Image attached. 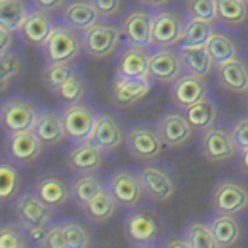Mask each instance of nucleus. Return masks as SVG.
<instances>
[{
  "label": "nucleus",
  "instance_id": "nucleus-1",
  "mask_svg": "<svg viewBox=\"0 0 248 248\" xmlns=\"http://www.w3.org/2000/svg\"><path fill=\"white\" fill-rule=\"evenodd\" d=\"M45 110L43 104L31 95H12L0 107V123L7 135L29 131L34 128L39 114Z\"/></svg>",
  "mask_w": 248,
  "mask_h": 248
},
{
  "label": "nucleus",
  "instance_id": "nucleus-2",
  "mask_svg": "<svg viewBox=\"0 0 248 248\" xmlns=\"http://www.w3.org/2000/svg\"><path fill=\"white\" fill-rule=\"evenodd\" d=\"M107 189L124 209H136L143 204L145 197H148L140 169L133 167H119L114 170L107 179Z\"/></svg>",
  "mask_w": 248,
  "mask_h": 248
},
{
  "label": "nucleus",
  "instance_id": "nucleus-3",
  "mask_svg": "<svg viewBox=\"0 0 248 248\" xmlns=\"http://www.w3.org/2000/svg\"><path fill=\"white\" fill-rule=\"evenodd\" d=\"M41 51L46 63H73L83 51L82 32L66 24H56Z\"/></svg>",
  "mask_w": 248,
  "mask_h": 248
},
{
  "label": "nucleus",
  "instance_id": "nucleus-4",
  "mask_svg": "<svg viewBox=\"0 0 248 248\" xmlns=\"http://www.w3.org/2000/svg\"><path fill=\"white\" fill-rule=\"evenodd\" d=\"M140 173L146 196L155 202H169L179 190V180L173 170L165 163L150 160L140 167Z\"/></svg>",
  "mask_w": 248,
  "mask_h": 248
},
{
  "label": "nucleus",
  "instance_id": "nucleus-5",
  "mask_svg": "<svg viewBox=\"0 0 248 248\" xmlns=\"http://www.w3.org/2000/svg\"><path fill=\"white\" fill-rule=\"evenodd\" d=\"M124 145L133 158L150 162V160H156L162 156L165 143L160 136L156 124L138 123L129 129H126Z\"/></svg>",
  "mask_w": 248,
  "mask_h": 248
},
{
  "label": "nucleus",
  "instance_id": "nucleus-6",
  "mask_svg": "<svg viewBox=\"0 0 248 248\" xmlns=\"http://www.w3.org/2000/svg\"><path fill=\"white\" fill-rule=\"evenodd\" d=\"M123 31L121 26L109 22V19H100L97 24L82 32L83 51L90 58L104 60L110 56L123 41Z\"/></svg>",
  "mask_w": 248,
  "mask_h": 248
},
{
  "label": "nucleus",
  "instance_id": "nucleus-7",
  "mask_svg": "<svg viewBox=\"0 0 248 248\" xmlns=\"http://www.w3.org/2000/svg\"><path fill=\"white\" fill-rule=\"evenodd\" d=\"M123 231L133 247H153L162 236V223L153 211L135 209L124 219Z\"/></svg>",
  "mask_w": 248,
  "mask_h": 248
},
{
  "label": "nucleus",
  "instance_id": "nucleus-8",
  "mask_svg": "<svg viewBox=\"0 0 248 248\" xmlns=\"http://www.w3.org/2000/svg\"><path fill=\"white\" fill-rule=\"evenodd\" d=\"M99 116L100 112L97 110V107L90 102L80 100V102L65 106L62 110V117L66 129V138L75 145L89 141Z\"/></svg>",
  "mask_w": 248,
  "mask_h": 248
},
{
  "label": "nucleus",
  "instance_id": "nucleus-9",
  "mask_svg": "<svg viewBox=\"0 0 248 248\" xmlns=\"http://www.w3.org/2000/svg\"><path fill=\"white\" fill-rule=\"evenodd\" d=\"M184 24H186V17L182 16V12L173 7H162L153 12L150 51L179 45Z\"/></svg>",
  "mask_w": 248,
  "mask_h": 248
},
{
  "label": "nucleus",
  "instance_id": "nucleus-10",
  "mask_svg": "<svg viewBox=\"0 0 248 248\" xmlns=\"http://www.w3.org/2000/svg\"><path fill=\"white\" fill-rule=\"evenodd\" d=\"M201 152L206 160L219 163L238 156L240 148L234 141L231 128L224 124H214L201 133Z\"/></svg>",
  "mask_w": 248,
  "mask_h": 248
},
{
  "label": "nucleus",
  "instance_id": "nucleus-11",
  "mask_svg": "<svg viewBox=\"0 0 248 248\" xmlns=\"http://www.w3.org/2000/svg\"><path fill=\"white\" fill-rule=\"evenodd\" d=\"M214 213L241 214L248 209V186L238 179H221L211 192Z\"/></svg>",
  "mask_w": 248,
  "mask_h": 248
},
{
  "label": "nucleus",
  "instance_id": "nucleus-12",
  "mask_svg": "<svg viewBox=\"0 0 248 248\" xmlns=\"http://www.w3.org/2000/svg\"><path fill=\"white\" fill-rule=\"evenodd\" d=\"M156 126H158L160 136H162L165 146L173 150L184 148L192 140L194 131H196L187 119L186 110L179 109V107L165 110L156 121Z\"/></svg>",
  "mask_w": 248,
  "mask_h": 248
},
{
  "label": "nucleus",
  "instance_id": "nucleus-13",
  "mask_svg": "<svg viewBox=\"0 0 248 248\" xmlns=\"http://www.w3.org/2000/svg\"><path fill=\"white\" fill-rule=\"evenodd\" d=\"M152 90L150 77H119L116 75L109 90V99L119 109H128L143 100Z\"/></svg>",
  "mask_w": 248,
  "mask_h": 248
},
{
  "label": "nucleus",
  "instance_id": "nucleus-14",
  "mask_svg": "<svg viewBox=\"0 0 248 248\" xmlns=\"http://www.w3.org/2000/svg\"><path fill=\"white\" fill-rule=\"evenodd\" d=\"M184 73L182 56L177 46L170 48H158L150 51L148 60V75L158 83L170 85L175 78Z\"/></svg>",
  "mask_w": 248,
  "mask_h": 248
},
{
  "label": "nucleus",
  "instance_id": "nucleus-15",
  "mask_svg": "<svg viewBox=\"0 0 248 248\" xmlns=\"http://www.w3.org/2000/svg\"><path fill=\"white\" fill-rule=\"evenodd\" d=\"M170 99L173 106L182 110H187L194 104L201 102L207 97V83L206 77L194 75V73L184 72L179 78L170 83Z\"/></svg>",
  "mask_w": 248,
  "mask_h": 248
},
{
  "label": "nucleus",
  "instance_id": "nucleus-16",
  "mask_svg": "<svg viewBox=\"0 0 248 248\" xmlns=\"http://www.w3.org/2000/svg\"><path fill=\"white\" fill-rule=\"evenodd\" d=\"M152 24H153V12L148 7H136L124 16L121 22L124 43L135 45L140 48L150 49L152 41Z\"/></svg>",
  "mask_w": 248,
  "mask_h": 248
},
{
  "label": "nucleus",
  "instance_id": "nucleus-17",
  "mask_svg": "<svg viewBox=\"0 0 248 248\" xmlns=\"http://www.w3.org/2000/svg\"><path fill=\"white\" fill-rule=\"evenodd\" d=\"M14 211L17 219L24 226H34V224H49L53 221L55 207L46 204L38 196L34 189L24 190L14 199Z\"/></svg>",
  "mask_w": 248,
  "mask_h": 248
},
{
  "label": "nucleus",
  "instance_id": "nucleus-18",
  "mask_svg": "<svg viewBox=\"0 0 248 248\" xmlns=\"http://www.w3.org/2000/svg\"><path fill=\"white\" fill-rule=\"evenodd\" d=\"M45 145L32 129L21 133H11L5 140V153L12 162L19 165H29L41 156Z\"/></svg>",
  "mask_w": 248,
  "mask_h": 248
},
{
  "label": "nucleus",
  "instance_id": "nucleus-19",
  "mask_svg": "<svg viewBox=\"0 0 248 248\" xmlns=\"http://www.w3.org/2000/svg\"><path fill=\"white\" fill-rule=\"evenodd\" d=\"M55 26L56 24L51 12H46L39 7H34L29 11L28 17H26L24 24L17 31V34L21 36V39L26 45L34 46V48H41L48 41Z\"/></svg>",
  "mask_w": 248,
  "mask_h": 248
},
{
  "label": "nucleus",
  "instance_id": "nucleus-20",
  "mask_svg": "<svg viewBox=\"0 0 248 248\" xmlns=\"http://www.w3.org/2000/svg\"><path fill=\"white\" fill-rule=\"evenodd\" d=\"M90 140L106 153H110L123 146V143L126 141V129L116 114L100 112Z\"/></svg>",
  "mask_w": 248,
  "mask_h": 248
},
{
  "label": "nucleus",
  "instance_id": "nucleus-21",
  "mask_svg": "<svg viewBox=\"0 0 248 248\" xmlns=\"http://www.w3.org/2000/svg\"><path fill=\"white\" fill-rule=\"evenodd\" d=\"M32 189L38 192V196L49 204L51 207H62L72 199V190H70V184L66 179L56 170H48V172L41 173L38 180L34 182Z\"/></svg>",
  "mask_w": 248,
  "mask_h": 248
},
{
  "label": "nucleus",
  "instance_id": "nucleus-22",
  "mask_svg": "<svg viewBox=\"0 0 248 248\" xmlns=\"http://www.w3.org/2000/svg\"><path fill=\"white\" fill-rule=\"evenodd\" d=\"M217 83L224 90L236 95H245L248 90V63L240 55L216 65Z\"/></svg>",
  "mask_w": 248,
  "mask_h": 248
},
{
  "label": "nucleus",
  "instance_id": "nucleus-23",
  "mask_svg": "<svg viewBox=\"0 0 248 248\" xmlns=\"http://www.w3.org/2000/svg\"><path fill=\"white\" fill-rule=\"evenodd\" d=\"M100 19L92 0H68L62 9V22L78 32H85Z\"/></svg>",
  "mask_w": 248,
  "mask_h": 248
},
{
  "label": "nucleus",
  "instance_id": "nucleus-24",
  "mask_svg": "<svg viewBox=\"0 0 248 248\" xmlns=\"http://www.w3.org/2000/svg\"><path fill=\"white\" fill-rule=\"evenodd\" d=\"M104 156L106 152L100 148L99 145L89 140V141L77 143L66 155V163L68 169L75 173L82 172H92V170H99L104 163Z\"/></svg>",
  "mask_w": 248,
  "mask_h": 248
},
{
  "label": "nucleus",
  "instance_id": "nucleus-25",
  "mask_svg": "<svg viewBox=\"0 0 248 248\" xmlns=\"http://www.w3.org/2000/svg\"><path fill=\"white\" fill-rule=\"evenodd\" d=\"M32 131L36 133L45 146H56L66 138V129L63 124L62 112L53 109H45L39 114Z\"/></svg>",
  "mask_w": 248,
  "mask_h": 248
},
{
  "label": "nucleus",
  "instance_id": "nucleus-26",
  "mask_svg": "<svg viewBox=\"0 0 248 248\" xmlns=\"http://www.w3.org/2000/svg\"><path fill=\"white\" fill-rule=\"evenodd\" d=\"M150 49L128 45L123 48L117 58V73L119 77H150L148 75Z\"/></svg>",
  "mask_w": 248,
  "mask_h": 248
},
{
  "label": "nucleus",
  "instance_id": "nucleus-27",
  "mask_svg": "<svg viewBox=\"0 0 248 248\" xmlns=\"http://www.w3.org/2000/svg\"><path fill=\"white\" fill-rule=\"evenodd\" d=\"M107 187V182L97 173V170L92 172L77 173L73 180L70 182V190H72V201L77 206L83 207L93 196Z\"/></svg>",
  "mask_w": 248,
  "mask_h": 248
},
{
  "label": "nucleus",
  "instance_id": "nucleus-28",
  "mask_svg": "<svg viewBox=\"0 0 248 248\" xmlns=\"http://www.w3.org/2000/svg\"><path fill=\"white\" fill-rule=\"evenodd\" d=\"M207 223L213 230L219 248L234 247L241 240V226L236 219V214L214 213V216Z\"/></svg>",
  "mask_w": 248,
  "mask_h": 248
},
{
  "label": "nucleus",
  "instance_id": "nucleus-29",
  "mask_svg": "<svg viewBox=\"0 0 248 248\" xmlns=\"http://www.w3.org/2000/svg\"><path fill=\"white\" fill-rule=\"evenodd\" d=\"M179 51L182 56L184 72L194 73L199 77H209L216 66V62L207 51L206 46H180Z\"/></svg>",
  "mask_w": 248,
  "mask_h": 248
},
{
  "label": "nucleus",
  "instance_id": "nucleus-30",
  "mask_svg": "<svg viewBox=\"0 0 248 248\" xmlns=\"http://www.w3.org/2000/svg\"><path fill=\"white\" fill-rule=\"evenodd\" d=\"M117 206H119L117 201L114 199V196L106 187V189L100 190L97 196H93L82 209H83V214H85L87 219H90L95 224H100V223L109 221L110 217L116 214Z\"/></svg>",
  "mask_w": 248,
  "mask_h": 248
},
{
  "label": "nucleus",
  "instance_id": "nucleus-31",
  "mask_svg": "<svg viewBox=\"0 0 248 248\" xmlns=\"http://www.w3.org/2000/svg\"><path fill=\"white\" fill-rule=\"evenodd\" d=\"M22 186V173L17 163L11 158H4L0 163V201L9 202L19 196Z\"/></svg>",
  "mask_w": 248,
  "mask_h": 248
},
{
  "label": "nucleus",
  "instance_id": "nucleus-32",
  "mask_svg": "<svg viewBox=\"0 0 248 248\" xmlns=\"http://www.w3.org/2000/svg\"><path fill=\"white\" fill-rule=\"evenodd\" d=\"M206 48L211 53V56L214 58L216 65L240 55V48H238L236 39L230 32L219 31V29H214L211 32L209 39L206 43Z\"/></svg>",
  "mask_w": 248,
  "mask_h": 248
},
{
  "label": "nucleus",
  "instance_id": "nucleus-33",
  "mask_svg": "<svg viewBox=\"0 0 248 248\" xmlns=\"http://www.w3.org/2000/svg\"><path fill=\"white\" fill-rule=\"evenodd\" d=\"M186 114H187L189 123L192 124V128L196 129V131L202 133L204 129L211 128V126L216 124L217 117H219V109H217L214 100L206 97V99H202L201 102L189 107V109L186 110Z\"/></svg>",
  "mask_w": 248,
  "mask_h": 248
},
{
  "label": "nucleus",
  "instance_id": "nucleus-34",
  "mask_svg": "<svg viewBox=\"0 0 248 248\" xmlns=\"http://www.w3.org/2000/svg\"><path fill=\"white\" fill-rule=\"evenodd\" d=\"M28 0H0V26L17 32L29 14Z\"/></svg>",
  "mask_w": 248,
  "mask_h": 248
},
{
  "label": "nucleus",
  "instance_id": "nucleus-35",
  "mask_svg": "<svg viewBox=\"0 0 248 248\" xmlns=\"http://www.w3.org/2000/svg\"><path fill=\"white\" fill-rule=\"evenodd\" d=\"M213 31L214 24H211V22L196 17H186V24H184L182 34H180L177 46L179 48L180 46H206Z\"/></svg>",
  "mask_w": 248,
  "mask_h": 248
},
{
  "label": "nucleus",
  "instance_id": "nucleus-36",
  "mask_svg": "<svg viewBox=\"0 0 248 248\" xmlns=\"http://www.w3.org/2000/svg\"><path fill=\"white\" fill-rule=\"evenodd\" d=\"M217 22L230 28L245 24L248 17L247 0H216Z\"/></svg>",
  "mask_w": 248,
  "mask_h": 248
},
{
  "label": "nucleus",
  "instance_id": "nucleus-37",
  "mask_svg": "<svg viewBox=\"0 0 248 248\" xmlns=\"http://www.w3.org/2000/svg\"><path fill=\"white\" fill-rule=\"evenodd\" d=\"M56 97L60 99V102H63L65 106L68 104H75L83 100V97L87 95V80L78 70L70 75V78L56 90Z\"/></svg>",
  "mask_w": 248,
  "mask_h": 248
},
{
  "label": "nucleus",
  "instance_id": "nucleus-38",
  "mask_svg": "<svg viewBox=\"0 0 248 248\" xmlns=\"http://www.w3.org/2000/svg\"><path fill=\"white\" fill-rule=\"evenodd\" d=\"M63 230H65L66 248H89L92 247V231L85 223L77 219L63 221Z\"/></svg>",
  "mask_w": 248,
  "mask_h": 248
},
{
  "label": "nucleus",
  "instance_id": "nucleus-39",
  "mask_svg": "<svg viewBox=\"0 0 248 248\" xmlns=\"http://www.w3.org/2000/svg\"><path fill=\"white\" fill-rule=\"evenodd\" d=\"M184 233L189 238L190 248H219L207 221L206 223L204 221H192L190 224H187Z\"/></svg>",
  "mask_w": 248,
  "mask_h": 248
},
{
  "label": "nucleus",
  "instance_id": "nucleus-40",
  "mask_svg": "<svg viewBox=\"0 0 248 248\" xmlns=\"http://www.w3.org/2000/svg\"><path fill=\"white\" fill-rule=\"evenodd\" d=\"M75 72L72 63H48L41 72V82L53 93L70 78V75Z\"/></svg>",
  "mask_w": 248,
  "mask_h": 248
},
{
  "label": "nucleus",
  "instance_id": "nucleus-41",
  "mask_svg": "<svg viewBox=\"0 0 248 248\" xmlns=\"http://www.w3.org/2000/svg\"><path fill=\"white\" fill-rule=\"evenodd\" d=\"M0 68H2V73H0L2 92H5V90L9 89V85H11V82H14L22 73V70H24V62H22V58L14 49H11V51L0 55Z\"/></svg>",
  "mask_w": 248,
  "mask_h": 248
},
{
  "label": "nucleus",
  "instance_id": "nucleus-42",
  "mask_svg": "<svg viewBox=\"0 0 248 248\" xmlns=\"http://www.w3.org/2000/svg\"><path fill=\"white\" fill-rule=\"evenodd\" d=\"M26 226L19 223H4L0 228V247L2 248H26L29 247Z\"/></svg>",
  "mask_w": 248,
  "mask_h": 248
},
{
  "label": "nucleus",
  "instance_id": "nucleus-43",
  "mask_svg": "<svg viewBox=\"0 0 248 248\" xmlns=\"http://www.w3.org/2000/svg\"><path fill=\"white\" fill-rule=\"evenodd\" d=\"M187 17H196L207 21L211 24L217 22L216 0H187L186 2Z\"/></svg>",
  "mask_w": 248,
  "mask_h": 248
},
{
  "label": "nucleus",
  "instance_id": "nucleus-44",
  "mask_svg": "<svg viewBox=\"0 0 248 248\" xmlns=\"http://www.w3.org/2000/svg\"><path fill=\"white\" fill-rule=\"evenodd\" d=\"M43 247L46 248H66L65 230H63V221H55L49 223V230L46 234V240Z\"/></svg>",
  "mask_w": 248,
  "mask_h": 248
},
{
  "label": "nucleus",
  "instance_id": "nucleus-45",
  "mask_svg": "<svg viewBox=\"0 0 248 248\" xmlns=\"http://www.w3.org/2000/svg\"><path fill=\"white\" fill-rule=\"evenodd\" d=\"M238 148H248V116H241L231 126Z\"/></svg>",
  "mask_w": 248,
  "mask_h": 248
},
{
  "label": "nucleus",
  "instance_id": "nucleus-46",
  "mask_svg": "<svg viewBox=\"0 0 248 248\" xmlns=\"http://www.w3.org/2000/svg\"><path fill=\"white\" fill-rule=\"evenodd\" d=\"M92 4L95 5L97 12L100 14L102 19H110L121 14V0H92Z\"/></svg>",
  "mask_w": 248,
  "mask_h": 248
},
{
  "label": "nucleus",
  "instance_id": "nucleus-47",
  "mask_svg": "<svg viewBox=\"0 0 248 248\" xmlns=\"http://www.w3.org/2000/svg\"><path fill=\"white\" fill-rule=\"evenodd\" d=\"M49 224H34V226H26V234H28V240L34 247H43L46 240V234H48Z\"/></svg>",
  "mask_w": 248,
  "mask_h": 248
},
{
  "label": "nucleus",
  "instance_id": "nucleus-48",
  "mask_svg": "<svg viewBox=\"0 0 248 248\" xmlns=\"http://www.w3.org/2000/svg\"><path fill=\"white\" fill-rule=\"evenodd\" d=\"M32 2H34L36 7L55 14V12H62V9L65 7L68 0H32Z\"/></svg>",
  "mask_w": 248,
  "mask_h": 248
},
{
  "label": "nucleus",
  "instance_id": "nucleus-49",
  "mask_svg": "<svg viewBox=\"0 0 248 248\" xmlns=\"http://www.w3.org/2000/svg\"><path fill=\"white\" fill-rule=\"evenodd\" d=\"M14 34L16 32L0 26V55H4V53L12 49V46H14Z\"/></svg>",
  "mask_w": 248,
  "mask_h": 248
},
{
  "label": "nucleus",
  "instance_id": "nucleus-50",
  "mask_svg": "<svg viewBox=\"0 0 248 248\" xmlns=\"http://www.w3.org/2000/svg\"><path fill=\"white\" fill-rule=\"evenodd\" d=\"M163 247H167V248H190V241H189V238H187L186 233L173 234V236H169L167 240H163Z\"/></svg>",
  "mask_w": 248,
  "mask_h": 248
},
{
  "label": "nucleus",
  "instance_id": "nucleus-51",
  "mask_svg": "<svg viewBox=\"0 0 248 248\" xmlns=\"http://www.w3.org/2000/svg\"><path fill=\"white\" fill-rule=\"evenodd\" d=\"M140 4L143 7H148V9H162V7H167V5L172 2V0H138Z\"/></svg>",
  "mask_w": 248,
  "mask_h": 248
},
{
  "label": "nucleus",
  "instance_id": "nucleus-52",
  "mask_svg": "<svg viewBox=\"0 0 248 248\" xmlns=\"http://www.w3.org/2000/svg\"><path fill=\"white\" fill-rule=\"evenodd\" d=\"M238 165L245 173H248V148H241L238 152Z\"/></svg>",
  "mask_w": 248,
  "mask_h": 248
},
{
  "label": "nucleus",
  "instance_id": "nucleus-53",
  "mask_svg": "<svg viewBox=\"0 0 248 248\" xmlns=\"http://www.w3.org/2000/svg\"><path fill=\"white\" fill-rule=\"evenodd\" d=\"M245 104H247V107H248V90H247V93H245Z\"/></svg>",
  "mask_w": 248,
  "mask_h": 248
},
{
  "label": "nucleus",
  "instance_id": "nucleus-54",
  "mask_svg": "<svg viewBox=\"0 0 248 248\" xmlns=\"http://www.w3.org/2000/svg\"><path fill=\"white\" fill-rule=\"evenodd\" d=\"M247 2H248V0H247Z\"/></svg>",
  "mask_w": 248,
  "mask_h": 248
}]
</instances>
